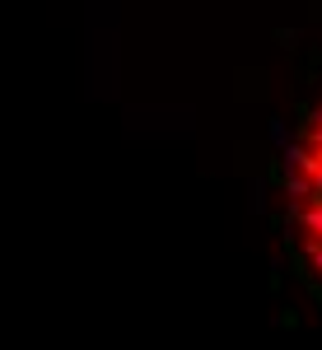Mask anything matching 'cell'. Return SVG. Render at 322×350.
Returning <instances> with one entry per match:
<instances>
[{
	"label": "cell",
	"mask_w": 322,
	"mask_h": 350,
	"mask_svg": "<svg viewBox=\"0 0 322 350\" xmlns=\"http://www.w3.org/2000/svg\"><path fill=\"white\" fill-rule=\"evenodd\" d=\"M304 262H308V275H322V243L318 239L304 243Z\"/></svg>",
	"instance_id": "obj_4"
},
{
	"label": "cell",
	"mask_w": 322,
	"mask_h": 350,
	"mask_svg": "<svg viewBox=\"0 0 322 350\" xmlns=\"http://www.w3.org/2000/svg\"><path fill=\"white\" fill-rule=\"evenodd\" d=\"M267 140L276 145V150L295 145V140H290V126H285V117H271V122H267Z\"/></svg>",
	"instance_id": "obj_3"
},
{
	"label": "cell",
	"mask_w": 322,
	"mask_h": 350,
	"mask_svg": "<svg viewBox=\"0 0 322 350\" xmlns=\"http://www.w3.org/2000/svg\"><path fill=\"white\" fill-rule=\"evenodd\" d=\"M276 38H280V47H290V52H295V47H299V33H295V28H280Z\"/></svg>",
	"instance_id": "obj_5"
},
{
	"label": "cell",
	"mask_w": 322,
	"mask_h": 350,
	"mask_svg": "<svg viewBox=\"0 0 322 350\" xmlns=\"http://www.w3.org/2000/svg\"><path fill=\"white\" fill-rule=\"evenodd\" d=\"M299 229H304L308 239H318V243H322V206H318V201L299 211Z\"/></svg>",
	"instance_id": "obj_1"
},
{
	"label": "cell",
	"mask_w": 322,
	"mask_h": 350,
	"mask_svg": "<svg viewBox=\"0 0 322 350\" xmlns=\"http://www.w3.org/2000/svg\"><path fill=\"white\" fill-rule=\"evenodd\" d=\"M267 178H252V187H247V211L252 215H267Z\"/></svg>",
	"instance_id": "obj_2"
}]
</instances>
